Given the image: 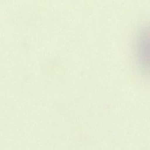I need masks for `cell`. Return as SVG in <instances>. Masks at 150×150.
Listing matches in <instances>:
<instances>
[{
    "mask_svg": "<svg viewBox=\"0 0 150 150\" xmlns=\"http://www.w3.org/2000/svg\"><path fill=\"white\" fill-rule=\"evenodd\" d=\"M136 56L140 70L145 74L149 72V30L147 27L142 29L137 38Z\"/></svg>",
    "mask_w": 150,
    "mask_h": 150,
    "instance_id": "1",
    "label": "cell"
}]
</instances>
